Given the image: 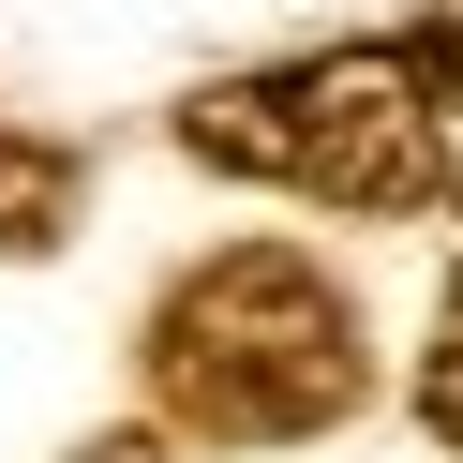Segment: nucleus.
Instances as JSON below:
<instances>
[{
  "label": "nucleus",
  "instance_id": "f257e3e1",
  "mask_svg": "<svg viewBox=\"0 0 463 463\" xmlns=\"http://www.w3.org/2000/svg\"><path fill=\"white\" fill-rule=\"evenodd\" d=\"M150 403L210 449H299L359 403V299L284 240L210 254L150 314Z\"/></svg>",
  "mask_w": 463,
  "mask_h": 463
},
{
  "label": "nucleus",
  "instance_id": "f03ea898",
  "mask_svg": "<svg viewBox=\"0 0 463 463\" xmlns=\"http://www.w3.org/2000/svg\"><path fill=\"white\" fill-rule=\"evenodd\" d=\"M180 150L224 165V180L314 194V210H433V194H449L433 90H419L403 45H314V61L224 75V90L180 105Z\"/></svg>",
  "mask_w": 463,
  "mask_h": 463
},
{
  "label": "nucleus",
  "instance_id": "7ed1b4c3",
  "mask_svg": "<svg viewBox=\"0 0 463 463\" xmlns=\"http://www.w3.org/2000/svg\"><path fill=\"white\" fill-rule=\"evenodd\" d=\"M75 224V165L31 150V135H0V254H45Z\"/></svg>",
  "mask_w": 463,
  "mask_h": 463
},
{
  "label": "nucleus",
  "instance_id": "20e7f679",
  "mask_svg": "<svg viewBox=\"0 0 463 463\" xmlns=\"http://www.w3.org/2000/svg\"><path fill=\"white\" fill-rule=\"evenodd\" d=\"M419 419L463 449V269L433 284V344H419Z\"/></svg>",
  "mask_w": 463,
  "mask_h": 463
},
{
  "label": "nucleus",
  "instance_id": "39448f33",
  "mask_svg": "<svg viewBox=\"0 0 463 463\" xmlns=\"http://www.w3.org/2000/svg\"><path fill=\"white\" fill-rule=\"evenodd\" d=\"M75 463H150V433H105V449H75Z\"/></svg>",
  "mask_w": 463,
  "mask_h": 463
},
{
  "label": "nucleus",
  "instance_id": "423d86ee",
  "mask_svg": "<svg viewBox=\"0 0 463 463\" xmlns=\"http://www.w3.org/2000/svg\"><path fill=\"white\" fill-rule=\"evenodd\" d=\"M449 194H463V180H449Z\"/></svg>",
  "mask_w": 463,
  "mask_h": 463
}]
</instances>
